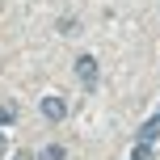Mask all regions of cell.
<instances>
[{
    "mask_svg": "<svg viewBox=\"0 0 160 160\" xmlns=\"http://www.w3.org/2000/svg\"><path fill=\"white\" fill-rule=\"evenodd\" d=\"M76 76H80L84 88H97V59H93V55H80V59H76Z\"/></svg>",
    "mask_w": 160,
    "mask_h": 160,
    "instance_id": "7a4b0ae2",
    "label": "cell"
},
{
    "mask_svg": "<svg viewBox=\"0 0 160 160\" xmlns=\"http://www.w3.org/2000/svg\"><path fill=\"white\" fill-rule=\"evenodd\" d=\"M13 118H17V105H0V127H8Z\"/></svg>",
    "mask_w": 160,
    "mask_h": 160,
    "instance_id": "277c9868",
    "label": "cell"
},
{
    "mask_svg": "<svg viewBox=\"0 0 160 160\" xmlns=\"http://www.w3.org/2000/svg\"><path fill=\"white\" fill-rule=\"evenodd\" d=\"M42 160H68V156H63V148H47V152H42Z\"/></svg>",
    "mask_w": 160,
    "mask_h": 160,
    "instance_id": "5b68a950",
    "label": "cell"
},
{
    "mask_svg": "<svg viewBox=\"0 0 160 160\" xmlns=\"http://www.w3.org/2000/svg\"><path fill=\"white\" fill-rule=\"evenodd\" d=\"M156 135H160V114L143 122V131H139V143H143V148H152V139H156Z\"/></svg>",
    "mask_w": 160,
    "mask_h": 160,
    "instance_id": "3957f363",
    "label": "cell"
},
{
    "mask_svg": "<svg viewBox=\"0 0 160 160\" xmlns=\"http://www.w3.org/2000/svg\"><path fill=\"white\" fill-rule=\"evenodd\" d=\"M8 152V143H4V131H0V156H4Z\"/></svg>",
    "mask_w": 160,
    "mask_h": 160,
    "instance_id": "8992f818",
    "label": "cell"
},
{
    "mask_svg": "<svg viewBox=\"0 0 160 160\" xmlns=\"http://www.w3.org/2000/svg\"><path fill=\"white\" fill-rule=\"evenodd\" d=\"M42 118H47V122H63L68 118V101L59 93H47V97H42Z\"/></svg>",
    "mask_w": 160,
    "mask_h": 160,
    "instance_id": "6da1fadb",
    "label": "cell"
}]
</instances>
